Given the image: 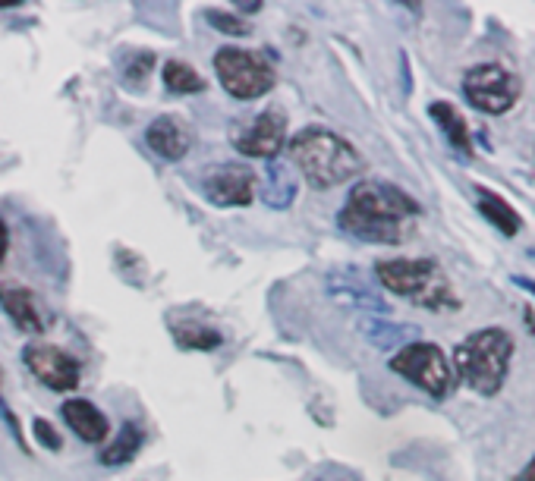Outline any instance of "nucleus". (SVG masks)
Returning a JSON list of instances; mask_svg holds the SVG:
<instances>
[{
  "instance_id": "obj_19",
  "label": "nucleus",
  "mask_w": 535,
  "mask_h": 481,
  "mask_svg": "<svg viewBox=\"0 0 535 481\" xmlns=\"http://www.w3.org/2000/svg\"><path fill=\"white\" fill-rule=\"evenodd\" d=\"M296 199V180L284 164L268 167V186H265V202L271 208H287Z\"/></svg>"
},
{
  "instance_id": "obj_16",
  "label": "nucleus",
  "mask_w": 535,
  "mask_h": 481,
  "mask_svg": "<svg viewBox=\"0 0 535 481\" xmlns=\"http://www.w3.org/2000/svg\"><path fill=\"white\" fill-rule=\"evenodd\" d=\"M142 444H145L142 425L123 422L120 434L98 453V463H104V466H126V463H133V459L139 456V450H142Z\"/></svg>"
},
{
  "instance_id": "obj_6",
  "label": "nucleus",
  "mask_w": 535,
  "mask_h": 481,
  "mask_svg": "<svg viewBox=\"0 0 535 481\" xmlns=\"http://www.w3.org/2000/svg\"><path fill=\"white\" fill-rule=\"evenodd\" d=\"M214 73L224 92L237 101H255L277 85V70L262 54L246 48H221L214 54Z\"/></svg>"
},
{
  "instance_id": "obj_11",
  "label": "nucleus",
  "mask_w": 535,
  "mask_h": 481,
  "mask_svg": "<svg viewBox=\"0 0 535 481\" xmlns=\"http://www.w3.org/2000/svg\"><path fill=\"white\" fill-rule=\"evenodd\" d=\"M192 142H196L192 126L183 117H174V114H164V117L152 120L145 129V145L152 148L161 161H170V164L183 161L192 151Z\"/></svg>"
},
{
  "instance_id": "obj_23",
  "label": "nucleus",
  "mask_w": 535,
  "mask_h": 481,
  "mask_svg": "<svg viewBox=\"0 0 535 481\" xmlns=\"http://www.w3.org/2000/svg\"><path fill=\"white\" fill-rule=\"evenodd\" d=\"M7 246H10V233H7L4 217H0V265H4V258H7Z\"/></svg>"
},
{
  "instance_id": "obj_22",
  "label": "nucleus",
  "mask_w": 535,
  "mask_h": 481,
  "mask_svg": "<svg viewBox=\"0 0 535 481\" xmlns=\"http://www.w3.org/2000/svg\"><path fill=\"white\" fill-rule=\"evenodd\" d=\"M32 434H35V441L45 447V450H60V447H63L57 428H54L48 419H35V422H32Z\"/></svg>"
},
{
  "instance_id": "obj_14",
  "label": "nucleus",
  "mask_w": 535,
  "mask_h": 481,
  "mask_svg": "<svg viewBox=\"0 0 535 481\" xmlns=\"http://www.w3.org/2000/svg\"><path fill=\"white\" fill-rule=\"evenodd\" d=\"M0 305H4V312L16 321L19 331L26 334H41L45 331V318H41L38 305H35V296L23 287H7L0 290Z\"/></svg>"
},
{
  "instance_id": "obj_7",
  "label": "nucleus",
  "mask_w": 535,
  "mask_h": 481,
  "mask_svg": "<svg viewBox=\"0 0 535 481\" xmlns=\"http://www.w3.org/2000/svg\"><path fill=\"white\" fill-rule=\"evenodd\" d=\"M463 98L488 117L507 114L523 95V82L517 73H510L501 63H476L463 73Z\"/></svg>"
},
{
  "instance_id": "obj_24",
  "label": "nucleus",
  "mask_w": 535,
  "mask_h": 481,
  "mask_svg": "<svg viewBox=\"0 0 535 481\" xmlns=\"http://www.w3.org/2000/svg\"><path fill=\"white\" fill-rule=\"evenodd\" d=\"M510 280L517 283L520 290H526V293H532V296H535V280H532V277H520V274H513Z\"/></svg>"
},
{
  "instance_id": "obj_15",
  "label": "nucleus",
  "mask_w": 535,
  "mask_h": 481,
  "mask_svg": "<svg viewBox=\"0 0 535 481\" xmlns=\"http://www.w3.org/2000/svg\"><path fill=\"white\" fill-rule=\"evenodd\" d=\"M476 192H479L476 208H479V214L485 217V221H488L491 227H498L504 236H517L520 227H523V221H520V214L513 211V205L504 199V195L488 192V189H482V186H479Z\"/></svg>"
},
{
  "instance_id": "obj_2",
  "label": "nucleus",
  "mask_w": 535,
  "mask_h": 481,
  "mask_svg": "<svg viewBox=\"0 0 535 481\" xmlns=\"http://www.w3.org/2000/svg\"><path fill=\"white\" fill-rule=\"evenodd\" d=\"M287 155L296 164L299 177H303L312 189H334L356 180L366 161L359 151L344 139L331 133L325 126H306L290 139Z\"/></svg>"
},
{
  "instance_id": "obj_21",
  "label": "nucleus",
  "mask_w": 535,
  "mask_h": 481,
  "mask_svg": "<svg viewBox=\"0 0 535 481\" xmlns=\"http://www.w3.org/2000/svg\"><path fill=\"white\" fill-rule=\"evenodd\" d=\"M205 19H208V26L211 29H218L230 38H246L252 29L249 23H243V19L237 13H221V10H205Z\"/></svg>"
},
{
  "instance_id": "obj_5",
  "label": "nucleus",
  "mask_w": 535,
  "mask_h": 481,
  "mask_svg": "<svg viewBox=\"0 0 535 481\" xmlns=\"http://www.w3.org/2000/svg\"><path fill=\"white\" fill-rule=\"evenodd\" d=\"M388 365H391L394 375L416 384L432 400H447L457 387V375H454L451 359L444 356L441 346L428 343V340H416V343L400 346Z\"/></svg>"
},
{
  "instance_id": "obj_8",
  "label": "nucleus",
  "mask_w": 535,
  "mask_h": 481,
  "mask_svg": "<svg viewBox=\"0 0 535 481\" xmlns=\"http://www.w3.org/2000/svg\"><path fill=\"white\" fill-rule=\"evenodd\" d=\"M255 186H259V177H255V170L246 167V164H214V167L205 170V177H202L205 199L211 205H221V208L252 205Z\"/></svg>"
},
{
  "instance_id": "obj_18",
  "label": "nucleus",
  "mask_w": 535,
  "mask_h": 481,
  "mask_svg": "<svg viewBox=\"0 0 535 481\" xmlns=\"http://www.w3.org/2000/svg\"><path fill=\"white\" fill-rule=\"evenodd\" d=\"M174 340L186 349H199V353H211V349H218L224 343L221 331H214L208 324L199 321H183L174 327Z\"/></svg>"
},
{
  "instance_id": "obj_3",
  "label": "nucleus",
  "mask_w": 535,
  "mask_h": 481,
  "mask_svg": "<svg viewBox=\"0 0 535 481\" xmlns=\"http://www.w3.org/2000/svg\"><path fill=\"white\" fill-rule=\"evenodd\" d=\"M513 349H517V343L504 327H482V331L469 334L454 349L457 384H466L479 397H495L507 381Z\"/></svg>"
},
{
  "instance_id": "obj_13",
  "label": "nucleus",
  "mask_w": 535,
  "mask_h": 481,
  "mask_svg": "<svg viewBox=\"0 0 535 481\" xmlns=\"http://www.w3.org/2000/svg\"><path fill=\"white\" fill-rule=\"evenodd\" d=\"M428 117L438 123V129L444 133V139L451 142V148L463 158H473V133H469L466 117L457 111V104L451 101H432L428 104Z\"/></svg>"
},
{
  "instance_id": "obj_25",
  "label": "nucleus",
  "mask_w": 535,
  "mask_h": 481,
  "mask_svg": "<svg viewBox=\"0 0 535 481\" xmlns=\"http://www.w3.org/2000/svg\"><path fill=\"white\" fill-rule=\"evenodd\" d=\"M520 481H535V456L526 463V469L520 472Z\"/></svg>"
},
{
  "instance_id": "obj_10",
  "label": "nucleus",
  "mask_w": 535,
  "mask_h": 481,
  "mask_svg": "<svg viewBox=\"0 0 535 481\" xmlns=\"http://www.w3.org/2000/svg\"><path fill=\"white\" fill-rule=\"evenodd\" d=\"M281 148H287V114L281 107H268L259 117H252V123L237 136V151L246 158L271 161L281 155Z\"/></svg>"
},
{
  "instance_id": "obj_4",
  "label": "nucleus",
  "mask_w": 535,
  "mask_h": 481,
  "mask_svg": "<svg viewBox=\"0 0 535 481\" xmlns=\"http://www.w3.org/2000/svg\"><path fill=\"white\" fill-rule=\"evenodd\" d=\"M375 277L381 280L384 290L410 299L422 309L444 312L460 305L451 280H447L435 258H384L375 265Z\"/></svg>"
},
{
  "instance_id": "obj_20",
  "label": "nucleus",
  "mask_w": 535,
  "mask_h": 481,
  "mask_svg": "<svg viewBox=\"0 0 535 481\" xmlns=\"http://www.w3.org/2000/svg\"><path fill=\"white\" fill-rule=\"evenodd\" d=\"M152 70H155V54L152 51H133L130 60H126V67H123V85L142 89L145 79L152 76Z\"/></svg>"
},
{
  "instance_id": "obj_12",
  "label": "nucleus",
  "mask_w": 535,
  "mask_h": 481,
  "mask_svg": "<svg viewBox=\"0 0 535 481\" xmlns=\"http://www.w3.org/2000/svg\"><path fill=\"white\" fill-rule=\"evenodd\" d=\"M60 412H63V422L70 425V431L85 444H104V437L111 434V422H107V415L89 400L73 397V400L63 403Z\"/></svg>"
},
{
  "instance_id": "obj_17",
  "label": "nucleus",
  "mask_w": 535,
  "mask_h": 481,
  "mask_svg": "<svg viewBox=\"0 0 535 481\" xmlns=\"http://www.w3.org/2000/svg\"><path fill=\"white\" fill-rule=\"evenodd\" d=\"M161 79H164V89L174 95H199L208 89L205 76H199V70L189 67L183 60H167L161 70Z\"/></svg>"
},
{
  "instance_id": "obj_9",
  "label": "nucleus",
  "mask_w": 535,
  "mask_h": 481,
  "mask_svg": "<svg viewBox=\"0 0 535 481\" xmlns=\"http://www.w3.org/2000/svg\"><path fill=\"white\" fill-rule=\"evenodd\" d=\"M23 362L32 375L45 384L48 390H57V393H70L79 387V378H82V368L79 362L67 353V349L60 346H51V343H32L23 349Z\"/></svg>"
},
{
  "instance_id": "obj_1",
  "label": "nucleus",
  "mask_w": 535,
  "mask_h": 481,
  "mask_svg": "<svg viewBox=\"0 0 535 481\" xmlns=\"http://www.w3.org/2000/svg\"><path fill=\"white\" fill-rule=\"evenodd\" d=\"M419 214V202L406 189L388 180H362L337 211V227L362 243L397 246L413 233Z\"/></svg>"
}]
</instances>
